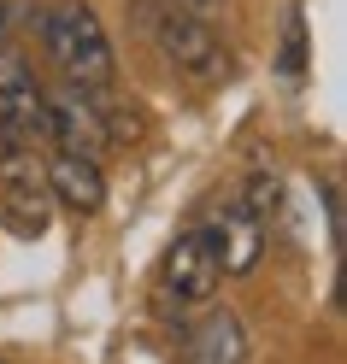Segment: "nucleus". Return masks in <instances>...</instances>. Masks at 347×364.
<instances>
[{
	"instance_id": "f257e3e1",
	"label": "nucleus",
	"mask_w": 347,
	"mask_h": 364,
	"mask_svg": "<svg viewBox=\"0 0 347 364\" xmlns=\"http://www.w3.org/2000/svg\"><path fill=\"white\" fill-rule=\"evenodd\" d=\"M135 24L153 36V48L165 53V65L177 77H189V82H224L229 77V48L200 12L177 6V0H135Z\"/></svg>"
},
{
	"instance_id": "f03ea898",
	"label": "nucleus",
	"mask_w": 347,
	"mask_h": 364,
	"mask_svg": "<svg viewBox=\"0 0 347 364\" xmlns=\"http://www.w3.org/2000/svg\"><path fill=\"white\" fill-rule=\"evenodd\" d=\"M36 30H41L48 59L65 71V82H83V88L112 82V41H106V24L95 18V6H83V0H59L53 12L36 18Z\"/></svg>"
},
{
	"instance_id": "7ed1b4c3",
	"label": "nucleus",
	"mask_w": 347,
	"mask_h": 364,
	"mask_svg": "<svg viewBox=\"0 0 347 364\" xmlns=\"http://www.w3.org/2000/svg\"><path fill=\"white\" fill-rule=\"evenodd\" d=\"M0 223L18 241L48 235L53 223V194H48V171H41L36 147H0Z\"/></svg>"
},
{
	"instance_id": "20e7f679",
	"label": "nucleus",
	"mask_w": 347,
	"mask_h": 364,
	"mask_svg": "<svg viewBox=\"0 0 347 364\" xmlns=\"http://www.w3.org/2000/svg\"><path fill=\"white\" fill-rule=\"evenodd\" d=\"M48 141V88L12 48H0V147Z\"/></svg>"
},
{
	"instance_id": "39448f33",
	"label": "nucleus",
	"mask_w": 347,
	"mask_h": 364,
	"mask_svg": "<svg viewBox=\"0 0 347 364\" xmlns=\"http://www.w3.org/2000/svg\"><path fill=\"white\" fill-rule=\"evenodd\" d=\"M48 141L59 153H83V159H100L112 147V129H106V112L95 100V88L65 82L59 95H48Z\"/></svg>"
},
{
	"instance_id": "423d86ee",
	"label": "nucleus",
	"mask_w": 347,
	"mask_h": 364,
	"mask_svg": "<svg viewBox=\"0 0 347 364\" xmlns=\"http://www.w3.org/2000/svg\"><path fill=\"white\" fill-rule=\"evenodd\" d=\"M224 270H218V253H212V235L206 230H189L171 241L165 264H159V288H165V300L177 306H206L218 294Z\"/></svg>"
},
{
	"instance_id": "0eeeda50",
	"label": "nucleus",
	"mask_w": 347,
	"mask_h": 364,
	"mask_svg": "<svg viewBox=\"0 0 347 364\" xmlns=\"http://www.w3.org/2000/svg\"><path fill=\"white\" fill-rule=\"evenodd\" d=\"M41 171H48V194H53V206L77 212V218H95V212L106 206V171H100V159L53 153Z\"/></svg>"
},
{
	"instance_id": "6e6552de",
	"label": "nucleus",
	"mask_w": 347,
	"mask_h": 364,
	"mask_svg": "<svg viewBox=\"0 0 347 364\" xmlns=\"http://www.w3.org/2000/svg\"><path fill=\"white\" fill-rule=\"evenodd\" d=\"M247 358V329L236 311H206L200 323L182 329L177 364H242Z\"/></svg>"
},
{
	"instance_id": "1a4fd4ad",
	"label": "nucleus",
	"mask_w": 347,
	"mask_h": 364,
	"mask_svg": "<svg viewBox=\"0 0 347 364\" xmlns=\"http://www.w3.org/2000/svg\"><path fill=\"white\" fill-rule=\"evenodd\" d=\"M206 235H212V253H218L224 277H247V270L259 264V253H265V223H253L242 206H229Z\"/></svg>"
},
{
	"instance_id": "9d476101",
	"label": "nucleus",
	"mask_w": 347,
	"mask_h": 364,
	"mask_svg": "<svg viewBox=\"0 0 347 364\" xmlns=\"http://www.w3.org/2000/svg\"><path fill=\"white\" fill-rule=\"evenodd\" d=\"M236 206H242V212H247L253 223H271V212L283 206V188H276L271 176H253L247 188H242V200H236Z\"/></svg>"
},
{
	"instance_id": "9b49d317",
	"label": "nucleus",
	"mask_w": 347,
	"mask_h": 364,
	"mask_svg": "<svg viewBox=\"0 0 347 364\" xmlns=\"http://www.w3.org/2000/svg\"><path fill=\"white\" fill-rule=\"evenodd\" d=\"M283 30H289V41H283V71L300 77V65H306V30H300V6H289Z\"/></svg>"
},
{
	"instance_id": "f8f14e48",
	"label": "nucleus",
	"mask_w": 347,
	"mask_h": 364,
	"mask_svg": "<svg viewBox=\"0 0 347 364\" xmlns=\"http://www.w3.org/2000/svg\"><path fill=\"white\" fill-rule=\"evenodd\" d=\"M0 48H12V0H0Z\"/></svg>"
},
{
	"instance_id": "ddd939ff",
	"label": "nucleus",
	"mask_w": 347,
	"mask_h": 364,
	"mask_svg": "<svg viewBox=\"0 0 347 364\" xmlns=\"http://www.w3.org/2000/svg\"><path fill=\"white\" fill-rule=\"evenodd\" d=\"M177 6H189V12H200V18H206V12L218 6V0H177Z\"/></svg>"
}]
</instances>
